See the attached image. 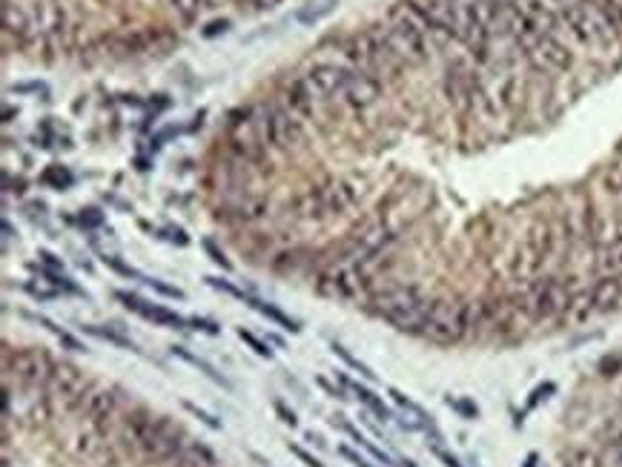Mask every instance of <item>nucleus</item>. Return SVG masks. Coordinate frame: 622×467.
<instances>
[{
  "label": "nucleus",
  "mask_w": 622,
  "mask_h": 467,
  "mask_svg": "<svg viewBox=\"0 0 622 467\" xmlns=\"http://www.w3.org/2000/svg\"><path fill=\"white\" fill-rule=\"evenodd\" d=\"M104 264H106V267H112L115 273L126 275V278H141V275H138V273H135L132 267H126V264H123V261H118L115 256H104ZM141 281H144V278H141Z\"/></svg>",
  "instance_id": "38"
},
{
  "label": "nucleus",
  "mask_w": 622,
  "mask_h": 467,
  "mask_svg": "<svg viewBox=\"0 0 622 467\" xmlns=\"http://www.w3.org/2000/svg\"><path fill=\"white\" fill-rule=\"evenodd\" d=\"M275 413H279V419L284 422V424H290V427H296L299 424V419H296V413L284 405V402H275Z\"/></svg>",
  "instance_id": "41"
},
{
  "label": "nucleus",
  "mask_w": 622,
  "mask_h": 467,
  "mask_svg": "<svg viewBox=\"0 0 622 467\" xmlns=\"http://www.w3.org/2000/svg\"><path fill=\"white\" fill-rule=\"evenodd\" d=\"M562 23H568V29L582 40V43H594V46H605L616 38V21L611 18V12L599 4L582 0V4L565 6L560 12Z\"/></svg>",
  "instance_id": "5"
},
{
  "label": "nucleus",
  "mask_w": 622,
  "mask_h": 467,
  "mask_svg": "<svg viewBox=\"0 0 622 467\" xmlns=\"http://www.w3.org/2000/svg\"><path fill=\"white\" fill-rule=\"evenodd\" d=\"M619 407H622V396H619Z\"/></svg>",
  "instance_id": "55"
},
{
  "label": "nucleus",
  "mask_w": 622,
  "mask_h": 467,
  "mask_svg": "<svg viewBox=\"0 0 622 467\" xmlns=\"http://www.w3.org/2000/svg\"><path fill=\"white\" fill-rule=\"evenodd\" d=\"M353 72H356V69H348V66L318 63V66H313V69L304 75V81H307L313 98H335V95H344V89H348Z\"/></svg>",
  "instance_id": "10"
},
{
  "label": "nucleus",
  "mask_w": 622,
  "mask_h": 467,
  "mask_svg": "<svg viewBox=\"0 0 622 467\" xmlns=\"http://www.w3.org/2000/svg\"><path fill=\"white\" fill-rule=\"evenodd\" d=\"M525 55H528L539 69H545V72H565V69H571V63H574L568 46L560 43L554 35H542L539 40H533V43L525 49Z\"/></svg>",
  "instance_id": "12"
},
{
  "label": "nucleus",
  "mask_w": 622,
  "mask_h": 467,
  "mask_svg": "<svg viewBox=\"0 0 622 467\" xmlns=\"http://www.w3.org/2000/svg\"><path fill=\"white\" fill-rule=\"evenodd\" d=\"M26 290H29V292H32L35 298H55V295H57V290H38L35 284H29Z\"/></svg>",
  "instance_id": "50"
},
{
  "label": "nucleus",
  "mask_w": 622,
  "mask_h": 467,
  "mask_svg": "<svg viewBox=\"0 0 622 467\" xmlns=\"http://www.w3.org/2000/svg\"><path fill=\"white\" fill-rule=\"evenodd\" d=\"M333 353H335V356H338V358H344V361H348V364H350V367H353V370H359V373H362V375H365V378H370V381H373V378H376V373H373V370H370V367H367V364H362V361H359V358H356V356H350V353H348V350H344V347H341V344H333Z\"/></svg>",
  "instance_id": "33"
},
{
  "label": "nucleus",
  "mask_w": 622,
  "mask_h": 467,
  "mask_svg": "<svg viewBox=\"0 0 622 467\" xmlns=\"http://www.w3.org/2000/svg\"><path fill=\"white\" fill-rule=\"evenodd\" d=\"M255 118H258V132H261V138H264L267 146L293 149V146H299V143L304 141V132H301L299 118H296L290 109L279 106V104H261L258 112H255Z\"/></svg>",
  "instance_id": "6"
},
{
  "label": "nucleus",
  "mask_w": 622,
  "mask_h": 467,
  "mask_svg": "<svg viewBox=\"0 0 622 467\" xmlns=\"http://www.w3.org/2000/svg\"><path fill=\"white\" fill-rule=\"evenodd\" d=\"M57 339H60V344H63L66 350H72V353H84V350H87V347H84V344H81L75 336H69V333H60Z\"/></svg>",
  "instance_id": "45"
},
{
  "label": "nucleus",
  "mask_w": 622,
  "mask_h": 467,
  "mask_svg": "<svg viewBox=\"0 0 622 467\" xmlns=\"http://www.w3.org/2000/svg\"><path fill=\"white\" fill-rule=\"evenodd\" d=\"M344 384L353 387V393L359 396V402H365V405L370 407V413H376L382 422H384V419H393V416H390V410H387V405H384V402H382V399H379L373 390H367V387H362V384H350V381H344Z\"/></svg>",
  "instance_id": "28"
},
{
  "label": "nucleus",
  "mask_w": 622,
  "mask_h": 467,
  "mask_svg": "<svg viewBox=\"0 0 622 467\" xmlns=\"http://www.w3.org/2000/svg\"><path fill=\"white\" fill-rule=\"evenodd\" d=\"M172 9L181 15L184 23H192L201 12V0H172Z\"/></svg>",
  "instance_id": "32"
},
{
  "label": "nucleus",
  "mask_w": 622,
  "mask_h": 467,
  "mask_svg": "<svg viewBox=\"0 0 622 467\" xmlns=\"http://www.w3.org/2000/svg\"><path fill=\"white\" fill-rule=\"evenodd\" d=\"M40 258H43V261H46L49 267H55V270H60V267H63V264H60V261H57V258H55L52 253H40Z\"/></svg>",
  "instance_id": "52"
},
{
  "label": "nucleus",
  "mask_w": 622,
  "mask_h": 467,
  "mask_svg": "<svg viewBox=\"0 0 622 467\" xmlns=\"http://www.w3.org/2000/svg\"><path fill=\"white\" fill-rule=\"evenodd\" d=\"M453 4L462 6L479 26H485V29H491L499 21V12H502L499 0H453Z\"/></svg>",
  "instance_id": "19"
},
{
  "label": "nucleus",
  "mask_w": 622,
  "mask_h": 467,
  "mask_svg": "<svg viewBox=\"0 0 622 467\" xmlns=\"http://www.w3.org/2000/svg\"><path fill=\"white\" fill-rule=\"evenodd\" d=\"M450 405H453L465 419H476V407H473L470 402H450Z\"/></svg>",
  "instance_id": "48"
},
{
  "label": "nucleus",
  "mask_w": 622,
  "mask_h": 467,
  "mask_svg": "<svg viewBox=\"0 0 622 467\" xmlns=\"http://www.w3.org/2000/svg\"><path fill=\"white\" fill-rule=\"evenodd\" d=\"M341 456H344V458H350V461H353L356 467H370V464H367V461H365V458L359 456V453H353L350 447H341Z\"/></svg>",
  "instance_id": "49"
},
{
  "label": "nucleus",
  "mask_w": 622,
  "mask_h": 467,
  "mask_svg": "<svg viewBox=\"0 0 622 467\" xmlns=\"http://www.w3.org/2000/svg\"><path fill=\"white\" fill-rule=\"evenodd\" d=\"M436 456L445 461V467H462V464H459V461H456L450 453H445V450H439V447H436Z\"/></svg>",
  "instance_id": "51"
},
{
  "label": "nucleus",
  "mask_w": 622,
  "mask_h": 467,
  "mask_svg": "<svg viewBox=\"0 0 622 467\" xmlns=\"http://www.w3.org/2000/svg\"><path fill=\"white\" fill-rule=\"evenodd\" d=\"M118 410V390L115 387H98V390H87L78 413L81 419H87L92 427H98L104 433V424H109V419Z\"/></svg>",
  "instance_id": "14"
},
{
  "label": "nucleus",
  "mask_w": 622,
  "mask_h": 467,
  "mask_svg": "<svg viewBox=\"0 0 622 467\" xmlns=\"http://www.w3.org/2000/svg\"><path fill=\"white\" fill-rule=\"evenodd\" d=\"M479 327V304L476 301H456L442 298L431 304V313L425 319L422 336L433 344H459Z\"/></svg>",
  "instance_id": "3"
},
{
  "label": "nucleus",
  "mask_w": 622,
  "mask_h": 467,
  "mask_svg": "<svg viewBox=\"0 0 622 467\" xmlns=\"http://www.w3.org/2000/svg\"><path fill=\"white\" fill-rule=\"evenodd\" d=\"M78 221H81L84 226H101V224H104V215H101L98 209H84Z\"/></svg>",
  "instance_id": "43"
},
{
  "label": "nucleus",
  "mask_w": 622,
  "mask_h": 467,
  "mask_svg": "<svg viewBox=\"0 0 622 467\" xmlns=\"http://www.w3.org/2000/svg\"><path fill=\"white\" fill-rule=\"evenodd\" d=\"M284 98H287V106L293 115H301V118L313 115V92H310L304 77H296V81H290L284 87Z\"/></svg>",
  "instance_id": "20"
},
{
  "label": "nucleus",
  "mask_w": 622,
  "mask_h": 467,
  "mask_svg": "<svg viewBox=\"0 0 622 467\" xmlns=\"http://www.w3.org/2000/svg\"><path fill=\"white\" fill-rule=\"evenodd\" d=\"M574 4H582V0H554V6H557L560 12H562L565 6H574Z\"/></svg>",
  "instance_id": "53"
},
{
  "label": "nucleus",
  "mask_w": 622,
  "mask_h": 467,
  "mask_svg": "<svg viewBox=\"0 0 622 467\" xmlns=\"http://www.w3.org/2000/svg\"><path fill=\"white\" fill-rule=\"evenodd\" d=\"M244 301H247V304L255 309V313H261V316H264V319H270L272 324H279L282 330H290V333H299V330H301V327H299V322H296V319H290L287 313H282V309L275 307V304L261 301V298H255V295H250V292H247V298H244Z\"/></svg>",
  "instance_id": "22"
},
{
  "label": "nucleus",
  "mask_w": 622,
  "mask_h": 467,
  "mask_svg": "<svg viewBox=\"0 0 622 467\" xmlns=\"http://www.w3.org/2000/svg\"><path fill=\"white\" fill-rule=\"evenodd\" d=\"M189 324H192L195 330L210 333V336H216V333H218V324H216V322H206V319H198V316H195V319H189Z\"/></svg>",
  "instance_id": "46"
},
{
  "label": "nucleus",
  "mask_w": 622,
  "mask_h": 467,
  "mask_svg": "<svg viewBox=\"0 0 622 467\" xmlns=\"http://www.w3.org/2000/svg\"><path fill=\"white\" fill-rule=\"evenodd\" d=\"M571 467H602V456H596L594 450H577L571 456Z\"/></svg>",
  "instance_id": "35"
},
{
  "label": "nucleus",
  "mask_w": 622,
  "mask_h": 467,
  "mask_svg": "<svg viewBox=\"0 0 622 467\" xmlns=\"http://www.w3.org/2000/svg\"><path fill=\"white\" fill-rule=\"evenodd\" d=\"M238 339L241 341H247L250 347H252V353H258V356H264V358H270L272 356V350H270V344H264L258 336H252L250 330H244V327H238Z\"/></svg>",
  "instance_id": "34"
},
{
  "label": "nucleus",
  "mask_w": 622,
  "mask_h": 467,
  "mask_svg": "<svg viewBox=\"0 0 622 467\" xmlns=\"http://www.w3.org/2000/svg\"><path fill=\"white\" fill-rule=\"evenodd\" d=\"M184 410H187V413H192L195 419H201V422H204L206 427H210V430H221V422H218L216 416H210L206 410H201L198 405H192V402H184Z\"/></svg>",
  "instance_id": "36"
},
{
  "label": "nucleus",
  "mask_w": 622,
  "mask_h": 467,
  "mask_svg": "<svg viewBox=\"0 0 622 467\" xmlns=\"http://www.w3.org/2000/svg\"><path fill=\"white\" fill-rule=\"evenodd\" d=\"M204 250H206V256H210V258H213L218 267H224V270H230V267H233V264L224 258V253H221V250H218L213 241H204Z\"/></svg>",
  "instance_id": "39"
},
{
  "label": "nucleus",
  "mask_w": 622,
  "mask_h": 467,
  "mask_svg": "<svg viewBox=\"0 0 622 467\" xmlns=\"http://www.w3.org/2000/svg\"><path fill=\"white\" fill-rule=\"evenodd\" d=\"M390 396H393V402L404 410V419H399L401 427H407V430H422V427H428V416H425L416 405H413L407 396H401L399 390H390Z\"/></svg>",
  "instance_id": "24"
},
{
  "label": "nucleus",
  "mask_w": 622,
  "mask_h": 467,
  "mask_svg": "<svg viewBox=\"0 0 622 467\" xmlns=\"http://www.w3.org/2000/svg\"><path fill=\"white\" fill-rule=\"evenodd\" d=\"M448 95L456 106H467V101L473 98V77L470 72H462L459 66H453L448 72Z\"/></svg>",
  "instance_id": "21"
},
{
  "label": "nucleus",
  "mask_w": 622,
  "mask_h": 467,
  "mask_svg": "<svg viewBox=\"0 0 622 467\" xmlns=\"http://www.w3.org/2000/svg\"><path fill=\"white\" fill-rule=\"evenodd\" d=\"M290 453H293V456H299V458H301L307 467H324V464H321L316 456H310V453H307L304 447H299V444H290Z\"/></svg>",
  "instance_id": "42"
},
{
  "label": "nucleus",
  "mask_w": 622,
  "mask_h": 467,
  "mask_svg": "<svg viewBox=\"0 0 622 467\" xmlns=\"http://www.w3.org/2000/svg\"><path fill=\"white\" fill-rule=\"evenodd\" d=\"M46 390H49V396L52 399H60V402H69V407H81V402H84V396H87V390H89V384H87V378H84V373L75 367V364H69V361H55V370H52V375H49V381H46Z\"/></svg>",
  "instance_id": "8"
},
{
  "label": "nucleus",
  "mask_w": 622,
  "mask_h": 467,
  "mask_svg": "<svg viewBox=\"0 0 622 467\" xmlns=\"http://www.w3.org/2000/svg\"><path fill=\"white\" fill-rule=\"evenodd\" d=\"M84 330L92 333V336H98V339H106V341H112V344H118V347H129V350H135L132 341H129L121 330H115V327H106V324H87Z\"/></svg>",
  "instance_id": "31"
},
{
  "label": "nucleus",
  "mask_w": 622,
  "mask_h": 467,
  "mask_svg": "<svg viewBox=\"0 0 622 467\" xmlns=\"http://www.w3.org/2000/svg\"><path fill=\"white\" fill-rule=\"evenodd\" d=\"M591 313H611L622 304V278L619 275H605L588 290Z\"/></svg>",
  "instance_id": "16"
},
{
  "label": "nucleus",
  "mask_w": 622,
  "mask_h": 467,
  "mask_svg": "<svg viewBox=\"0 0 622 467\" xmlns=\"http://www.w3.org/2000/svg\"><path fill=\"white\" fill-rule=\"evenodd\" d=\"M341 98L348 101L353 109H367V106H373L382 98V81L376 75H370V72H359L356 69Z\"/></svg>",
  "instance_id": "15"
},
{
  "label": "nucleus",
  "mask_w": 622,
  "mask_h": 467,
  "mask_svg": "<svg viewBox=\"0 0 622 467\" xmlns=\"http://www.w3.org/2000/svg\"><path fill=\"white\" fill-rule=\"evenodd\" d=\"M608 275H622V236H616L608 247H605V261H602Z\"/></svg>",
  "instance_id": "30"
},
{
  "label": "nucleus",
  "mask_w": 622,
  "mask_h": 467,
  "mask_svg": "<svg viewBox=\"0 0 622 467\" xmlns=\"http://www.w3.org/2000/svg\"><path fill=\"white\" fill-rule=\"evenodd\" d=\"M379 38L384 40V46L404 63V66H419L431 57V29L428 23L413 12L404 0L399 6L390 9L387 15V23L384 26H376Z\"/></svg>",
  "instance_id": "2"
},
{
  "label": "nucleus",
  "mask_w": 622,
  "mask_h": 467,
  "mask_svg": "<svg viewBox=\"0 0 622 467\" xmlns=\"http://www.w3.org/2000/svg\"><path fill=\"white\" fill-rule=\"evenodd\" d=\"M362 273L356 267H333L327 273L318 275L316 281V290L327 298H338V301H350L359 295V287H362Z\"/></svg>",
  "instance_id": "11"
},
{
  "label": "nucleus",
  "mask_w": 622,
  "mask_h": 467,
  "mask_svg": "<svg viewBox=\"0 0 622 467\" xmlns=\"http://www.w3.org/2000/svg\"><path fill=\"white\" fill-rule=\"evenodd\" d=\"M40 181H43L46 187H55V189H69L75 178H72V172H69L66 167L52 164V167H46V172L40 175Z\"/></svg>",
  "instance_id": "29"
},
{
  "label": "nucleus",
  "mask_w": 622,
  "mask_h": 467,
  "mask_svg": "<svg viewBox=\"0 0 622 467\" xmlns=\"http://www.w3.org/2000/svg\"><path fill=\"white\" fill-rule=\"evenodd\" d=\"M172 356H178L181 361H187V364H192V367H198V370H201V373H204L206 378H213L216 384H221V387H230V381H227V378H224V375H221V373H218V370H216V367L210 364V361L198 358V356H195V353H189L187 347H172Z\"/></svg>",
  "instance_id": "25"
},
{
  "label": "nucleus",
  "mask_w": 622,
  "mask_h": 467,
  "mask_svg": "<svg viewBox=\"0 0 622 467\" xmlns=\"http://www.w3.org/2000/svg\"><path fill=\"white\" fill-rule=\"evenodd\" d=\"M152 427H155V416L147 413V410H135L126 416L123 422V430H121V441L126 447H135V450H144L147 439L152 436Z\"/></svg>",
  "instance_id": "17"
},
{
  "label": "nucleus",
  "mask_w": 622,
  "mask_h": 467,
  "mask_svg": "<svg viewBox=\"0 0 622 467\" xmlns=\"http://www.w3.org/2000/svg\"><path fill=\"white\" fill-rule=\"evenodd\" d=\"M431 298L416 284H384L370 295V309L401 333H419L431 313Z\"/></svg>",
  "instance_id": "1"
},
{
  "label": "nucleus",
  "mask_w": 622,
  "mask_h": 467,
  "mask_svg": "<svg viewBox=\"0 0 622 467\" xmlns=\"http://www.w3.org/2000/svg\"><path fill=\"white\" fill-rule=\"evenodd\" d=\"M602 6L611 12V18L619 23L622 21V0H602Z\"/></svg>",
  "instance_id": "47"
},
{
  "label": "nucleus",
  "mask_w": 622,
  "mask_h": 467,
  "mask_svg": "<svg viewBox=\"0 0 622 467\" xmlns=\"http://www.w3.org/2000/svg\"><path fill=\"white\" fill-rule=\"evenodd\" d=\"M404 467H416V464H413V461H404Z\"/></svg>",
  "instance_id": "54"
},
{
  "label": "nucleus",
  "mask_w": 622,
  "mask_h": 467,
  "mask_svg": "<svg viewBox=\"0 0 622 467\" xmlns=\"http://www.w3.org/2000/svg\"><path fill=\"white\" fill-rule=\"evenodd\" d=\"M144 458L152 461V464H164L170 458H178L184 453V433L181 427H175L167 416L155 419V427H152V436L147 439L144 444Z\"/></svg>",
  "instance_id": "9"
},
{
  "label": "nucleus",
  "mask_w": 622,
  "mask_h": 467,
  "mask_svg": "<svg viewBox=\"0 0 622 467\" xmlns=\"http://www.w3.org/2000/svg\"><path fill=\"white\" fill-rule=\"evenodd\" d=\"M4 29L15 32V35H23L29 29V15L21 6L9 4V0H4Z\"/></svg>",
  "instance_id": "26"
},
{
  "label": "nucleus",
  "mask_w": 622,
  "mask_h": 467,
  "mask_svg": "<svg viewBox=\"0 0 622 467\" xmlns=\"http://www.w3.org/2000/svg\"><path fill=\"white\" fill-rule=\"evenodd\" d=\"M335 4H338V0H316V4L310 0L307 6H301V9H299V15H296V18H299V23H316V21L327 18V15L335 9Z\"/></svg>",
  "instance_id": "27"
},
{
  "label": "nucleus",
  "mask_w": 622,
  "mask_h": 467,
  "mask_svg": "<svg viewBox=\"0 0 622 467\" xmlns=\"http://www.w3.org/2000/svg\"><path fill=\"white\" fill-rule=\"evenodd\" d=\"M4 370L18 384L46 387V381H49V375L55 370V361L43 350H38V347H15V350L4 353Z\"/></svg>",
  "instance_id": "7"
},
{
  "label": "nucleus",
  "mask_w": 622,
  "mask_h": 467,
  "mask_svg": "<svg viewBox=\"0 0 622 467\" xmlns=\"http://www.w3.org/2000/svg\"><path fill=\"white\" fill-rule=\"evenodd\" d=\"M230 29V21H213V23H206V29L201 32L204 38H218V35H224Z\"/></svg>",
  "instance_id": "40"
},
{
  "label": "nucleus",
  "mask_w": 622,
  "mask_h": 467,
  "mask_svg": "<svg viewBox=\"0 0 622 467\" xmlns=\"http://www.w3.org/2000/svg\"><path fill=\"white\" fill-rule=\"evenodd\" d=\"M571 301H574V292L562 278H536L525 287L516 307L522 313H528L533 322H548V319L568 313Z\"/></svg>",
  "instance_id": "4"
},
{
  "label": "nucleus",
  "mask_w": 622,
  "mask_h": 467,
  "mask_svg": "<svg viewBox=\"0 0 622 467\" xmlns=\"http://www.w3.org/2000/svg\"><path fill=\"white\" fill-rule=\"evenodd\" d=\"M206 284H210V287H216V290H224V292H230L233 298H241V301L247 298V292H244V290L233 287V284H230V281H224V278H213V275H210V278H206Z\"/></svg>",
  "instance_id": "37"
},
{
  "label": "nucleus",
  "mask_w": 622,
  "mask_h": 467,
  "mask_svg": "<svg viewBox=\"0 0 622 467\" xmlns=\"http://www.w3.org/2000/svg\"><path fill=\"white\" fill-rule=\"evenodd\" d=\"M554 390H557V387L550 384V381H548V384H542V387H536L533 396H531V402H528V407H536V405H539V402H542L548 393H554Z\"/></svg>",
  "instance_id": "44"
},
{
  "label": "nucleus",
  "mask_w": 622,
  "mask_h": 467,
  "mask_svg": "<svg viewBox=\"0 0 622 467\" xmlns=\"http://www.w3.org/2000/svg\"><path fill=\"white\" fill-rule=\"evenodd\" d=\"M267 209H270V201H267V198H261V195H244L241 201H235V204H230V207L224 209V218H233V221H238V224H255V221H261V218L267 215Z\"/></svg>",
  "instance_id": "18"
},
{
  "label": "nucleus",
  "mask_w": 622,
  "mask_h": 467,
  "mask_svg": "<svg viewBox=\"0 0 622 467\" xmlns=\"http://www.w3.org/2000/svg\"><path fill=\"white\" fill-rule=\"evenodd\" d=\"M115 298L126 307V309H132V313H138L141 319H147V322H152L155 327H172V330H184V324H189V322H184L178 313H172V309H167V307H161V304H152V301H144L141 295H135V292H123V290H118L115 292Z\"/></svg>",
  "instance_id": "13"
},
{
  "label": "nucleus",
  "mask_w": 622,
  "mask_h": 467,
  "mask_svg": "<svg viewBox=\"0 0 622 467\" xmlns=\"http://www.w3.org/2000/svg\"><path fill=\"white\" fill-rule=\"evenodd\" d=\"M356 189L348 184V181H338V184H333L330 189H324V204H327V212H341V209H348V207H353V201H356Z\"/></svg>",
  "instance_id": "23"
}]
</instances>
